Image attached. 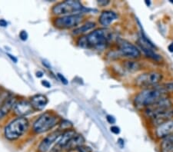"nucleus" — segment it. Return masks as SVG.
I'll use <instances>...</instances> for the list:
<instances>
[{"mask_svg":"<svg viewBox=\"0 0 173 152\" xmlns=\"http://www.w3.org/2000/svg\"><path fill=\"white\" fill-rule=\"evenodd\" d=\"M166 92L163 88H149L144 89L135 97V105L138 109L150 107L165 97Z\"/></svg>","mask_w":173,"mask_h":152,"instance_id":"obj_1","label":"nucleus"},{"mask_svg":"<svg viewBox=\"0 0 173 152\" xmlns=\"http://www.w3.org/2000/svg\"><path fill=\"white\" fill-rule=\"evenodd\" d=\"M110 32L106 29H99L82 37L78 40V45L82 48H99L108 42Z\"/></svg>","mask_w":173,"mask_h":152,"instance_id":"obj_2","label":"nucleus"},{"mask_svg":"<svg viewBox=\"0 0 173 152\" xmlns=\"http://www.w3.org/2000/svg\"><path fill=\"white\" fill-rule=\"evenodd\" d=\"M29 128V121L25 117H19L11 121L5 128V136L11 141L21 137Z\"/></svg>","mask_w":173,"mask_h":152,"instance_id":"obj_3","label":"nucleus"},{"mask_svg":"<svg viewBox=\"0 0 173 152\" xmlns=\"http://www.w3.org/2000/svg\"><path fill=\"white\" fill-rule=\"evenodd\" d=\"M88 11L86 8L83 7L79 1H74V0H69L65 1L56 4L53 8V14L56 15H76L80 14L81 12H84Z\"/></svg>","mask_w":173,"mask_h":152,"instance_id":"obj_4","label":"nucleus"},{"mask_svg":"<svg viewBox=\"0 0 173 152\" xmlns=\"http://www.w3.org/2000/svg\"><path fill=\"white\" fill-rule=\"evenodd\" d=\"M59 118L57 115L52 112H45L34 122L32 129L35 133L41 134L52 129L59 123Z\"/></svg>","mask_w":173,"mask_h":152,"instance_id":"obj_5","label":"nucleus"},{"mask_svg":"<svg viewBox=\"0 0 173 152\" xmlns=\"http://www.w3.org/2000/svg\"><path fill=\"white\" fill-rule=\"evenodd\" d=\"M162 79V75L157 72H146L136 78V85L139 87H151L156 85Z\"/></svg>","mask_w":173,"mask_h":152,"instance_id":"obj_6","label":"nucleus"},{"mask_svg":"<svg viewBox=\"0 0 173 152\" xmlns=\"http://www.w3.org/2000/svg\"><path fill=\"white\" fill-rule=\"evenodd\" d=\"M82 20V15L81 14L68 15L56 18L54 24L59 29H70L78 26Z\"/></svg>","mask_w":173,"mask_h":152,"instance_id":"obj_7","label":"nucleus"},{"mask_svg":"<svg viewBox=\"0 0 173 152\" xmlns=\"http://www.w3.org/2000/svg\"><path fill=\"white\" fill-rule=\"evenodd\" d=\"M118 46L122 55L129 59H138L141 56V52L136 45L128 41L119 39L118 42Z\"/></svg>","mask_w":173,"mask_h":152,"instance_id":"obj_8","label":"nucleus"},{"mask_svg":"<svg viewBox=\"0 0 173 152\" xmlns=\"http://www.w3.org/2000/svg\"><path fill=\"white\" fill-rule=\"evenodd\" d=\"M62 131L60 129L56 130V131H53V132L50 133L49 135H47L43 140L39 144V148H38V151L39 152H47L50 149L53 144L61 137L62 135Z\"/></svg>","mask_w":173,"mask_h":152,"instance_id":"obj_9","label":"nucleus"},{"mask_svg":"<svg viewBox=\"0 0 173 152\" xmlns=\"http://www.w3.org/2000/svg\"><path fill=\"white\" fill-rule=\"evenodd\" d=\"M75 134H76V133H75V131H74V130H66L63 134H62L59 142H57L56 146L50 151V152H62V150H63L64 148H65V147L67 146L69 141H70Z\"/></svg>","mask_w":173,"mask_h":152,"instance_id":"obj_10","label":"nucleus"},{"mask_svg":"<svg viewBox=\"0 0 173 152\" xmlns=\"http://www.w3.org/2000/svg\"><path fill=\"white\" fill-rule=\"evenodd\" d=\"M172 134H173V119L159 125L155 130V135L158 138L163 139Z\"/></svg>","mask_w":173,"mask_h":152,"instance_id":"obj_11","label":"nucleus"},{"mask_svg":"<svg viewBox=\"0 0 173 152\" xmlns=\"http://www.w3.org/2000/svg\"><path fill=\"white\" fill-rule=\"evenodd\" d=\"M33 107L30 102L27 101H22L15 102L14 105V112L20 117H24L33 112Z\"/></svg>","mask_w":173,"mask_h":152,"instance_id":"obj_12","label":"nucleus"},{"mask_svg":"<svg viewBox=\"0 0 173 152\" xmlns=\"http://www.w3.org/2000/svg\"><path fill=\"white\" fill-rule=\"evenodd\" d=\"M30 103L36 110H42L48 104V99L45 95L38 94L32 97Z\"/></svg>","mask_w":173,"mask_h":152,"instance_id":"obj_13","label":"nucleus"},{"mask_svg":"<svg viewBox=\"0 0 173 152\" xmlns=\"http://www.w3.org/2000/svg\"><path fill=\"white\" fill-rule=\"evenodd\" d=\"M116 18H117V15H116V12H112V11L109 10H106L103 11L102 12L99 16V23L102 26L106 27V26H109Z\"/></svg>","mask_w":173,"mask_h":152,"instance_id":"obj_14","label":"nucleus"},{"mask_svg":"<svg viewBox=\"0 0 173 152\" xmlns=\"http://www.w3.org/2000/svg\"><path fill=\"white\" fill-rule=\"evenodd\" d=\"M15 104V99L13 98H9L6 99L0 105V119L3 118L9 112V111L14 107Z\"/></svg>","mask_w":173,"mask_h":152,"instance_id":"obj_15","label":"nucleus"},{"mask_svg":"<svg viewBox=\"0 0 173 152\" xmlns=\"http://www.w3.org/2000/svg\"><path fill=\"white\" fill-rule=\"evenodd\" d=\"M85 138L81 134H75L68 143L67 146L65 147V149L70 151L72 149H77L80 146H82L84 145Z\"/></svg>","mask_w":173,"mask_h":152,"instance_id":"obj_16","label":"nucleus"},{"mask_svg":"<svg viewBox=\"0 0 173 152\" xmlns=\"http://www.w3.org/2000/svg\"><path fill=\"white\" fill-rule=\"evenodd\" d=\"M161 152H173V134L162 139L160 144Z\"/></svg>","mask_w":173,"mask_h":152,"instance_id":"obj_17","label":"nucleus"},{"mask_svg":"<svg viewBox=\"0 0 173 152\" xmlns=\"http://www.w3.org/2000/svg\"><path fill=\"white\" fill-rule=\"evenodd\" d=\"M140 47H141V49L142 50V51L144 52V54L147 56L148 58H150V59H153V60L158 61L162 60V57L159 55L157 54L155 51L153 50V48H150L148 45H145L144 44H142V42L140 43Z\"/></svg>","mask_w":173,"mask_h":152,"instance_id":"obj_18","label":"nucleus"},{"mask_svg":"<svg viewBox=\"0 0 173 152\" xmlns=\"http://www.w3.org/2000/svg\"><path fill=\"white\" fill-rule=\"evenodd\" d=\"M123 68L129 72H136L141 68V65L135 61H125L123 62Z\"/></svg>","mask_w":173,"mask_h":152,"instance_id":"obj_19","label":"nucleus"},{"mask_svg":"<svg viewBox=\"0 0 173 152\" xmlns=\"http://www.w3.org/2000/svg\"><path fill=\"white\" fill-rule=\"evenodd\" d=\"M95 26V23H92V22H89V23H86L85 25L82 26L81 27H78L77 29H75L73 31L74 35H79V34L84 33V32H87V31L90 30L92 28H94Z\"/></svg>","mask_w":173,"mask_h":152,"instance_id":"obj_20","label":"nucleus"},{"mask_svg":"<svg viewBox=\"0 0 173 152\" xmlns=\"http://www.w3.org/2000/svg\"><path fill=\"white\" fill-rule=\"evenodd\" d=\"M60 126H61L60 130L62 131V130H65V129H68L69 130V128H72V125L70 121H69L64 120V121H62V122L61 123Z\"/></svg>","mask_w":173,"mask_h":152,"instance_id":"obj_21","label":"nucleus"},{"mask_svg":"<svg viewBox=\"0 0 173 152\" xmlns=\"http://www.w3.org/2000/svg\"><path fill=\"white\" fill-rule=\"evenodd\" d=\"M166 92H173V81L168 82L164 84V87H162Z\"/></svg>","mask_w":173,"mask_h":152,"instance_id":"obj_22","label":"nucleus"},{"mask_svg":"<svg viewBox=\"0 0 173 152\" xmlns=\"http://www.w3.org/2000/svg\"><path fill=\"white\" fill-rule=\"evenodd\" d=\"M77 151L78 152H92V150H91L90 148H89V147H84L83 145L77 148Z\"/></svg>","mask_w":173,"mask_h":152,"instance_id":"obj_23","label":"nucleus"},{"mask_svg":"<svg viewBox=\"0 0 173 152\" xmlns=\"http://www.w3.org/2000/svg\"><path fill=\"white\" fill-rule=\"evenodd\" d=\"M19 38L23 41H26L28 39V34L26 31H21L19 33Z\"/></svg>","mask_w":173,"mask_h":152,"instance_id":"obj_24","label":"nucleus"},{"mask_svg":"<svg viewBox=\"0 0 173 152\" xmlns=\"http://www.w3.org/2000/svg\"><path fill=\"white\" fill-rule=\"evenodd\" d=\"M111 131L112 133H114V134H119L120 133V128H119V127H117V126H112V127H111Z\"/></svg>","mask_w":173,"mask_h":152,"instance_id":"obj_25","label":"nucleus"},{"mask_svg":"<svg viewBox=\"0 0 173 152\" xmlns=\"http://www.w3.org/2000/svg\"><path fill=\"white\" fill-rule=\"evenodd\" d=\"M107 121L109 124H115L116 123V118L112 115H107L106 117Z\"/></svg>","mask_w":173,"mask_h":152,"instance_id":"obj_26","label":"nucleus"},{"mask_svg":"<svg viewBox=\"0 0 173 152\" xmlns=\"http://www.w3.org/2000/svg\"><path fill=\"white\" fill-rule=\"evenodd\" d=\"M58 77H59V78L61 80V81H62L63 84H68V81H67V79L65 78V77L62 76V74H60V73H58Z\"/></svg>","mask_w":173,"mask_h":152,"instance_id":"obj_27","label":"nucleus"},{"mask_svg":"<svg viewBox=\"0 0 173 152\" xmlns=\"http://www.w3.org/2000/svg\"><path fill=\"white\" fill-rule=\"evenodd\" d=\"M42 84L44 86V87L45 88H50L51 87V84H50V83L48 81H46V80H43V81H42Z\"/></svg>","mask_w":173,"mask_h":152,"instance_id":"obj_28","label":"nucleus"},{"mask_svg":"<svg viewBox=\"0 0 173 152\" xmlns=\"http://www.w3.org/2000/svg\"><path fill=\"white\" fill-rule=\"evenodd\" d=\"M7 25H8L7 22H6L5 19L0 20V26H2V27H6V26H7Z\"/></svg>","mask_w":173,"mask_h":152,"instance_id":"obj_29","label":"nucleus"},{"mask_svg":"<svg viewBox=\"0 0 173 152\" xmlns=\"http://www.w3.org/2000/svg\"><path fill=\"white\" fill-rule=\"evenodd\" d=\"M98 2H99V4L102 5V6H105V5H107V4H108V3H109V1L105 2V0H101V1H99Z\"/></svg>","mask_w":173,"mask_h":152,"instance_id":"obj_30","label":"nucleus"},{"mask_svg":"<svg viewBox=\"0 0 173 152\" xmlns=\"http://www.w3.org/2000/svg\"><path fill=\"white\" fill-rule=\"evenodd\" d=\"M123 142V140L122 139H119V141H118V144H119V145H120V147L121 148H123V146H124V143H122Z\"/></svg>","mask_w":173,"mask_h":152,"instance_id":"obj_31","label":"nucleus"},{"mask_svg":"<svg viewBox=\"0 0 173 152\" xmlns=\"http://www.w3.org/2000/svg\"><path fill=\"white\" fill-rule=\"evenodd\" d=\"M168 49H169V51H170V52H173V42H172V43L169 45Z\"/></svg>","mask_w":173,"mask_h":152,"instance_id":"obj_32","label":"nucleus"},{"mask_svg":"<svg viewBox=\"0 0 173 152\" xmlns=\"http://www.w3.org/2000/svg\"><path fill=\"white\" fill-rule=\"evenodd\" d=\"M43 76V73L42 72H36V76L38 77V78H41V77H42Z\"/></svg>","mask_w":173,"mask_h":152,"instance_id":"obj_33","label":"nucleus"},{"mask_svg":"<svg viewBox=\"0 0 173 152\" xmlns=\"http://www.w3.org/2000/svg\"><path fill=\"white\" fill-rule=\"evenodd\" d=\"M9 55V57H10V58H11V59H12V60H13V61H14V62H17V59H15V57H12V55Z\"/></svg>","mask_w":173,"mask_h":152,"instance_id":"obj_34","label":"nucleus"}]
</instances>
